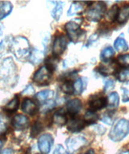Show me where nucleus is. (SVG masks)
<instances>
[{
	"label": "nucleus",
	"instance_id": "f257e3e1",
	"mask_svg": "<svg viewBox=\"0 0 129 154\" xmlns=\"http://www.w3.org/2000/svg\"><path fill=\"white\" fill-rule=\"evenodd\" d=\"M18 81V70L11 57L7 58L0 63V82L8 87H14Z\"/></svg>",
	"mask_w": 129,
	"mask_h": 154
},
{
	"label": "nucleus",
	"instance_id": "f03ea898",
	"mask_svg": "<svg viewBox=\"0 0 129 154\" xmlns=\"http://www.w3.org/2000/svg\"><path fill=\"white\" fill-rule=\"evenodd\" d=\"M11 51L17 60L24 62L29 59L32 50L30 43L26 37L19 36L12 39Z\"/></svg>",
	"mask_w": 129,
	"mask_h": 154
},
{
	"label": "nucleus",
	"instance_id": "7ed1b4c3",
	"mask_svg": "<svg viewBox=\"0 0 129 154\" xmlns=\"http://www.w3.org/2000/svg\"><path fill=\"white\" fill-rule=\"evenodd\" d=\"M129 134V121L120 119L115 123L109 133V138L113 142H120Z\"/></svg>",
	"mask_w": 129,
	"mask_h": 154
},
{
	"label": "nucleus",
	"instance_id": "20e7f679",
	"mask_svg": "<svg viewBox=\"0 0 129 154\" xmlns=\"http://www.w3.org/2000/svg\"><path fill=\"white\" fill-rule=\"evenodd\" d=\"M82 22V18L75 19L71 21L66 23L65 29L68 34L69 40L73 42H78L81 37H84L86 32L81 29V23Z\"/></svg>",
	"mask_w": 129,
	"mask_h": 154
},
{
	"label": "nucleus",
	"instance_id": "39448f33",
	"mask_svg": "<svg viewBox=\"0 0 129 154\" xmlns=\"http://www.w3.org/2000/svg\"><path fill=\"white\" fill-rule=\"evenodd\" d=\"M107 11V5L103 1L93 3L86 11V19L89 21L99 22Z\"/></svg>",
	"mask_w": 129,
	"mask_h": 154
},
{
	"label": "nucleus",
	"instance_id": "423d86ee",
	"mask_svg": "<svg viewBox=\"0 0 129 154\" xmlns=\"http://www.w3.org/2000/svg\"><path fill=\"white\" fill-rule=\"evenodd\" d=\"M88 143V140L85 138L84 136H71L66 140V144L67 147V150L69 153H73L74 152L78 151Z\"/></svg>",
	"mask_w": 129,
	"mask_h": 154
},
{
	"label": "nucleus",
	"instance_id": "0eeeda50",
	"mask_svg": "<svg viewBox=\"0 0 129 154\" xmlns=\"http://www.w3.org/2000/svg\"><path fill=\"white\" fill-rule=\"evenodd\" d=\"M52 75L53 72H51L45 66H43L35 72L32 80L38 85H46L49 82Z\"/></svg>",
	"mask_w": 129,
	"mask_h": 154
},
{
	"label": "nucleus",
	"instance_id": "6e6552de",
	"mask_svg": "<svg viewBox=\"0 0 129 154\" xmlns=\"http://www.w3.org/2000/svg\"><path fill=\"white\" fill-rule=\"evenodd\" d=\"M69 44V37L65 35L56 37L53 45V54L54 57H59L65 52Z\"/></svg>",
	"mask_w": 129,
	"mask_h": 154
},
{
	"label": "nucleus",
	"instance_id": "1a4fd4ad",
	"mask_svg": "<svg viewBox=\"0 0 129 154\" xmlns=\"http://www.w3.org/2000/svg\"><path fill=\"white\" fill-rule=\"evenodd\" d=\"M54 143V139L51 134H43L38 140V149L42 154H48Z\"/></svg>",
	"mask_w": 129,
	"mask_h": 154
},
{
	"label": "nucleus",
	"instance_id": "9d476101",
	"mask_svg": "<svg viewBox=\"0 0 129 154\" xmlns=\"http://www.w3.org/2000/svg\"><path fill=\"white\" fill-rule=\"evenodd\" d=\"M88 106H89V110L96 112L107 107V100L103 96L93 95L88 101Z\"/></svg>",
	"mask_w": 129,
	"mask_h": 154
},
{
	"label": "nucleus",
	"instance_id": "9b49d317",
	"mask_svg": "<svg viewBox=\"0 0 129 154\" xmlns=\"http://www.w3.org/2000/svg\"><path fill=\"white\" fill-rule=\"evenodd\" d=\"M118 65L117 63H114L113 61L109 62H103L102 63L99 64V66H98L97 70L98 73L103 76H107L109 75H115L119 71V70Z\"/></svg>",
	"mask_w": 129,
	"mask_h": 154
},
{
	"label": "nucleus",
	"instance_id": "f8f14e48",
	"mask_svg": "<svg viewBox=\"0 0 129 154\" xmlns=\"http://www.w3.org/2000/svg\"><path fill=\"white\" fill-rule=\"evenodd\" d=\"M86 122L83 119L78 117H72L71 119L69 120L67 123V129L71 132L76 133L79 132L85 128Z\"/></svg>",
	"mask_w": 129,
	"mask_h": 154
},
{
	"label": "nucleus",
	"instance_id": "ddd939ff",
	"mask_svg": "<svg viewBox=\"0 0 129 154\" xmlns=\"http://www.w3.org/2000/svg\"><path fill=\"white\" fill-rule=\"evenodd\" d=\"M82 103L81 100L78 98L73 99L69 101L66 104V109L68 114L72 116V117H75L77 114H78L79 112L82 110Z\"/></svg>",
	"mask_w": 129,
	"mask_h": 154
},
{
	"label": "nucleus",
	"instance_id": "4468645a",
	"mask_svg": "<svg viewBox=\"0 0 129 154\" xmlns=\"http://www.w3.org/2000/svg\"><path fill=\"white\" fill-rule=\"evenodd\" d=\"M21 109L24 113L29 115H35L38 112V106L33 100L25 98L22 102Z\"/></svg>",
	"mask_w": 129,
	"mask_h": 154
},
{
	"label": "nucleus",
	"instance_id": "2eb2a0df",
	"mask_svg": "<svg viewBox=\"0 0 129 154\" xmlns=\"http://www.w3.org/2000/svg\"><path fill=\"white\" fill-rule=\"evenodd\" d=\"M12 124L16 130H24L29 126L28 118L24 114H16V116L13 118Z\"/></svg>",
	"mask_w": 129,
	"mask_h": 154
},
{
	"label": "nucleus",
	"instance_id": "dca6fc26",
	"mask_svg": "<svg viewBox=\"0 0 129 154\" xmlns=\"http://www.w3.org/2000/svg\"><path fill=\"white\" fill-rule=\"evenodd\" d=\"M107 107L108 111L113 113L116 111L119 105V96L116 92H112L107 97Z\"/></svg>",
	"mask_w": 129,
	"mask_h": 154
},
{
	"label": "nucleus",
	"instance_id": "f3484780",
	"mask_svg": "<svg viewBox=\"0 0 129 154\" xmlns=\"http://www.w3.org/2000/svg\"><path fill=\"white\" fill-rule=\"evenodd\" d=\"M53 97H54V92L50 89H45L39 92L36 95V98L40 103L41 105L47 103L48 101L53 100Z\"/></svg>",
	"mask_w": 129,
	"mask_h": 154
},
{
	"label": "nucleus",
	"instance_id": "a211bd4d",
	"mask_svg": "<svg viewBox=\"0 0 129 154\" xmlns=\"http://www.w3.org/2000/svg\"><path fill=\"white\" fill-rule=\"evenodd\" d=\"M114 48H115V50H116L119 52H125V51H128V44L124 38V33H121L115 40Z\"/></svg>",
	"mask_w": 129,
	"mask_h": 154
},
{
	"label": "nucleus",
	"instance_id": "6ab92c4d",
	"mask_svg": "<svg viewBox=\"0 0 129 154\" xmlns=\"http://www.w3.org/2000/svg\"><path fill=\"white\" fill-rule=\"evenodd\" d=\"M11 42L12 38L11 37H7L0 42V59L3 56L7 54L11 51Z\"/></svg>",
	"mask_w": 129,
	"mask_h": 154
},
{
	"label": "nucleus",
	"instance_id": "aec40b11",
	"mask_svg": "<svg viewBox=\"0 0 129 154\" xmlns=\"http://www.w3.org/2000/svg\"><path fill=\"white\" fill-rule=\"evenodd\" d=\"M13 9V5L11 2L8 1H3L0 2V20L6 18L11 13Z\"/></svg>",
	"mask_w": 129,
	"mask_h": 154
},
{
	"label": "nucleus",
	"instance_id": "412c9836",
	"mask_svg": "<svg viewBox=\"0 0 129 154\" xmlns=\"http://www.w3.org/2000/svg\"><path fill=\"white\" fill-rule=\"evenodd\" d=\"M19 106V98L16 95L3 107V110L7 114H13L18 109Z\"/></svg>",
	"mask_w": 129,
	"mask_h": 154
},
{
	"label": "nucleus",
	"instance_id": "4be33fe9",
	"mask_svg": "<svg viewBox=\"0 0 129 154\" xmlns=\"http://www.w3.org/2000/svg\"><path fill=\"white\" fill-rule=\"evenodd\" d=\"M87 85V79L85 77H80L78 78L75 82L74 83V93L76 95H81L85 88L86 87Z\"/></svg>",
	"mask_w": 129,
	"mask_h": 154
},
{
	"label": "nucleus",
	"instance_id": "5701e85b",
	"mask_svg": "<svg viewBox=\"0 0 129 154\" xmlns=\"http://www.w3.org/2000/svg\"><path fill=\"white\" fill-rule=\"evenodd\" d=\"M53 122L58 127H63L67 123V117L63 109H60L53 114Z\"/></svg>",
	"mask_w": 129,
	"mask_h": 154
},
{
	"label": "nucleus",
	"instance_id": "b1692460",
	"mask_svg": "<svg viewBox=\"0 0 129 154\" xmlns=\"http://www.w3.org/2000/svg\"><path fill=\"white\" fill-rule=\"evenodd\" d=\"M44 57H45V53L43 51H40L38 49H33L31 52L28 60L33 65H37L40 62H42Z\"/></svg>",
	"mask_w": 129,
	"mask_h": 154
},
{
	"label": "nucleus",
	"instance_id": "393cba45",
	"mask_svg": "<svg viewBox=\"0 0 129 154\" xmlns=\"http://www.w3.org/2000/svg\"><path fill=\"white\" fill-rule=\"evenodd\" d=\"M129 19V5H125L119 10L116 20L119 24H124Z\"/></svg>",
	"mask_w": 129,
	"mask_h": 154
},
{
	"label": "nucleus",
	"instance_id": "a878e982",
	"mask_svg": "<svg viewBox=\"0 0 129 154\" xmlns=\"http://www.w3.org/2000/svg\"><path fill=\"white\" fill-rule=\"evenodd\" d=\"M83 10H84V8H83L82 4H81L78 2H74L69 8L68 11H67V16H75V15H78L81 12H82Z\"/></svg>",
	"mask_w": 129,
	"mask_h": 154
},
{
	"label": "nucleus",
	"instance_id": "bb28decb",
	"mask_svg": "<svg viewBox=\"0 0 129 154\" xmlns=\"http://www.w3.org/2000/svg\"><path fill=\"white\" fill-rule=\"evenodd\" d=\"M115 55V51L111 46H107L103 49L100 53V59L103 62L111 61V59Z\"/></svg>",
	"mask_w": 129,
	"mask_h": 154
},
{
	"label": "nucleus",
	"instance_id": "cd10ccee",
	"mask_svg": "<svg viewBox=\"0 0 129 154\" xmlns=\"http://www.w3.org/2000/svg\"><path fill=\"white\" fill-rule=\"evenodd\" d=\"M62 13H63V3L62 2H57V4L51 11L52 17L55 20L58 21L61 18Z\"/></svg>",
	"mask_w": 129,
	"mask_h": 154
},
{
	"label": "nucleus",
	"instance_id": "c85d7f7f",
	"mask_svg": "<svg viewBox=\"0 0 129 154\" xmlns=\"http://www.w3.org/2000/svg\"><path fill=\"white\" fill-rule=\"evenodd\" d=\"M98 119H99L98 115L95 112L90 111V110L86 112L84 118H83L86 125H94L98 120Z\"/></svg>",
	"mask_w": 129,
	"mask_h": 154
},
{
	"label": "nucleus",
	"instance_id": "c756f323",
	"mask_svg": "<svg viewBox=\"0 0 129 154\" xmlns=\"http://www.w3.org/2000/svg\"><path fill=\"white\" fill-rule=\"evenodd\" d=\"M119 11V8L117 5L112 6L109 10L107 11V14H106V17L109 22H114L116 20L117 16H118Z\"/></svg>",
	"mask_w": 129,
	"mask_h": 154
},
{
	"label": "nucleus",
	"instance_id": "7c9ffc66",
	"mask_svg": "<svg viewBox=\"0 0 129 154\" xmlns=\"http://www.w3.org/2000/svg\"><path fill=\"white\" fill-rule=\"evenodd\" d=\"M117 65L125 70H129V54H122L117 58Z\"/></svg>",
	"mask_w": 129,
	"mask_h": 154
},
{
	"label": "nucleus",
	"instance_id": "2f4dec72",
	"mask_svg": "<svg viewBox=\"0 0 129 154\" xmlns=\"http://www.w3.org/2000/svg\"><path fill=\"white\" fill-rule=\"evenodd\" d=\"M61 91L66 94L71 95L74 93V83H72L71 80H66L61 85Z\"/></svg>",
	"mask_w": 129,
	"mask_h": 154
},
{
	"label": "nucleus",
	"instance_id": "473e14b6",
	"mask_svg": "<svg viewBox=\"0 0 129 154\" xmlns=\"http://www.w3.org/2000/svg\"><path fill=\"white\" fill-rule=\"evenodd\" d=\"M58 59H57V57H54L53 56V58H48V59L46 60V63H45V66L47 67L48 69L51 72H54V71L57 68V66Z\"/></svg>",
	"mask_w": 129,
	"mask_h": 154
},
{
	"label": "nucleus",
	"instance_id": "72a5a7b5",
	"mask_svg": "<svg viewBox=\"0 0 129 154\" xmlns=\"http://www.w3.org/2000/svg\"><path fill=\"white\" fill-rule=\"evenodd\" d=\"M7 119L3 114H0V135H3L7 131Z\"/></svg>",
	"mask_w": 129,
	"mask_h": 154
},
{
	"label": "nucleus",
	"instance_id": "f704fd0d",
	"mask_svg": "<svg viewBox=\"0 0 129 154\" xmlns=\"http://www.w3.org/2000/svg\"><path fill=\"white\" fill-rule=\"evenodd\" d=\"M116 76L117 77L119 81L126 82L129 80V70H124V71H119L116 73Z\"/></svg>",
	"mask_w": 129,
	"mask_h": 154
},
{
	"label": "nucleus",
	"instance_id": "c9c22d12",
	"mask_svg": "<svg viewBox=\"0 0 129 154\" xmlns=\"http://www.w3.org/2000/svg\"><path fill=\"white\" fill-rule=\"evenodd\" d=\"M42 130V124L40 122H38V121H37V122L34 123V125L32 126V130H31V136H32V138H34V137H36V136H37Z\"/></svg>",
	"mask_w": 129,
	"mask_h": 154
},
{
	"label": "nucleus",
	"instance_id": "e433bc0d",
	"mask_svg": "<svg viewBox=\"0 0 129 154\" xmlns=\"http://www.w3.org/2000/svg\"><path fill=\"white\" fill-rule=\"evenodd\" d=\"M123 91V98L122 101L124 102H129V80L127 81L122 86Z\"/></svg>",
	"mask_w": 129,
	"mask_h": 154
},
{
	"label": "nucleus",
	"instance_id": "4c0bfd02",
	"mask_svg": "<svg viewBox=\"0 0 129 154\" xmlns=\"http://www.w3.org/2000/svg\"><path fill=\"white\" fill-rule=\"evenodd\" d=\"M103 82H104V87H103L104 89L103 90H104L105 93L111 90L115 87V85H116L115 80H112V79H107V80H103Z\"/></svg>",
	"mask_w": 129,
	"mask_h": 154
},
{
	"label": "nucleus",
	"instance_id": "58836bf2",
	"mask_svg": "<svg viewBox=\"0 0 129 154\" xmlns=\"http://www.w3.org/2000/svg\"><path fill=\"white\" fill-rule=\"evenodd\" d=\"M93 129L95 131V132L98 135H103L106 132V128L102 125L94 124L93 125Z\"/></svg>",
	"mask_w": 129,
	"mask_h": 154
},
{
	"label": "nucleus",
	"instance_id": "ea45409f",
	"mask_svg": "<svg viewBox=\"0 0 129 154\" xmlns=\"http://www.w3.org/2000/svg\"><path fill=\"white\" fill-rule=\"evenodd\" d=\"M98 39V33H94V34L90 35V37H89V38H88V40H87V43L86 45V47H89L90 45L94 44Z\"/></svg>",
	"mask_w": 129,
	"mask_h": 154
},
{
	"label": "nucleus",
	"instance_id": "a19ab883",
	"mask_svg": "<svg viewBox=\"0 0 129 154\" xmlns=\"http://www.w3.org/2000/svg\"><path fill=\"white\" fill-rule=\"evenodd\" d=\"M35 93V89L32 85H29L24 88V91L22 92V94H26V95H32Z\"/></svg>",
	"mask_w": 129,
	"mask_h": 154
},
{
	"label": "nucleus",
	"instance_id": "79ce46f5",
	"mask_svg": "<svg viewBox=\"0 0 129 154\" xmlns=\"http://www.w3.org/2000/svg\"><path fill=\"white\" fill-rule=\"evenodd\" d=\"M102 122H103L106 124L111 125L112 124V119H111V115L110 114H104L102 118Z\"/></svg>",
	"mask_w": 129,
	"mask_h": 154
},
{
	"label": "nucleus",
	"instance_id": "37998d69",
	"mask_svg": "<svg viewBox=\"0 0 129 154\" xmlns=\"http://www.w3.org/2000/svg\"><path fill=\"white\" fill-rule=\"evenodd\" d=\"M53 154H67V152H66V151L65 150L62 145L58 144L57 146L56 147L55 150L53 152Z\"/></svg>",
	"mask_w": 129,
	"mask_h": 154
},
{
	"label": "nucleus",
	"instance_id": "c03bdc74",
	"mask_svg": "<svg viewBox=\"0 0 129 154\" xmlns=\"http://www.w3.org/2000/svg\"><path fill=\"white\" fill-rule=\"evenodd\" d=\"M14 151L11 149H6L0 152V154H13Z\"/></svg>",
	"mask_w": 129,
	"mask_h": 154
},
{
	"label": "nucleus",
	"instance_id": "a18cd8bd",
	"mask_svg": "<svg viewBox=\"0 0 129 154\" xmlns=\"http://www.w3.org/2000/svg\"><path fill=\"white\" fill-rule=\"evenodd\" d=\"M84 154H96V153H95V152L94 149H89V150H87V151Z\"/></svg>",
	"mask_w": 129,
	"mask_h": 154
},
{
	"label": "nucleus",
	"instance_id": "49530a36",
	"mask_svg": "<svg viewBox=\"0 0 129 154\" xmlns=\"http://www.w3.org/2000/svg\"><path fill=\"white\" fill-rule=\"evenodd\" d=\"M118 154H129V150H124V151L120 152Z\"/></svg>",
	"mask_w": 129,
	"mask_h": 154
},
{
	"label": "nucleus",
	"instance_id": "de8ad7c7",
	"mask_svg": "<svg viewBox=\"0 0 129 154\" xmlns=\"http://www.w3.org/2000/svg\"><path fill=\"white\" fill-rule=\"evenodd\" d=\"M3 27L2 24H0V36H2V34H3Z\"/></svg>",
	"mask_w": 129,
	"mask_h": 154
},
{
	"label": "nucleus",
	"instance_id": "09e8293b",
	"mask_svg": "<svg viewBox=\"0 0 129 154\" xmlns=\"http://www.w3.org/2000/svg\"><path fill=\"white\" fill-rule=\"evenodd\" d=\"M2 146H3V141L0 140V151H1V149H2Z\"/></svg>",
	"mask_w": 129,
	"mask_h": 154
},
{
	"label": "nucleus",
	"instance_id": "8fccbe9b",
	"mask_svg": "<svg viewBox=\"0 0 129 154\" xmlns=\"http://www.w3.org/2000/svg\"><path fill=\"white\" fill-rule=\"evenodd\" d=\"M128 33H129V28H128Z\"/></svg>",
	"mask_w": 129,
	"mask_h": 154
}]
</instances>
